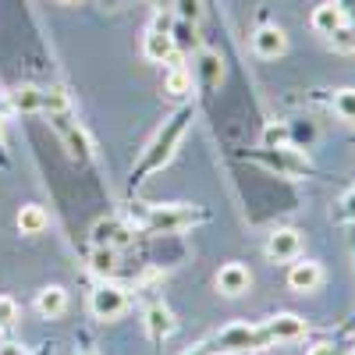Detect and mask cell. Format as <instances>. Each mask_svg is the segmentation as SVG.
Segmentation results:
<instances>
[{
    "label": "cell",
    "instance_id": "1",
    "mask_svg": "<svg viewBox=\"0 0 355 355\" xmlns=\"http://www.w3.org/2000/svg\"><path fill=\"white\" fill-rule=\"evenodd\" d=\"M266 345H274L270 334H266V323L263 327H249V323H231L214 338V352L220 355H242V352H263Z\"/></svg>",
    "mask_w": 355,
    "mask_h": 355
},
{
    "label": "cell",
    "instance_id": "2",
    "mask_svg": "<svg viewBox=\"0 0 355 355\" xmlns=\"http://www.w3.org/2000/svg\"><path fill=\"white\" fill-rule=\"evenodd\" d=\"M189 121H192V107H182V110H178V114L171 117V121H164L160 135L153 139L150 153H146V160H142V171H157L160 164H167V160L174 157V146L182 142V135H185Z\"/></svg>",
    "mask_w": 355,
    "mask_h": 355
},
{
    "label": "cell",
    "instance_id": "3",
    "mask_svg": "<svg viewBox=\"0 0 355 355\" xmlns=\"http://www.w3.org/2000/svg\"><path fill=\"white\" fill-rule=\"evenodd\" d=\"M89 309H93L96 320H117L125 309H128V295L121 284L114 281H103L93 288V295H89Z\"/></svg>",
    "mask_w": 355,
    "mask_h": 355
},
{
    "label": "cell",
    "instance_id": "4",
    "mask_svg": "<svg viewBox=\"0 0 355 355\" xmlns=\"http://www.w3.org/2000/svg\"><path fill=\"white\" fill-rule=\"evenodd\" d=\"M202 214H196V210H185V206H150V214H146V227L150 231H164V234H171V231H182V227H189V224H196Z\"/></svg>",
    "mask_w": 355,
    "mask_h": 355
},
{
    "label": "cell",
    "instance_id": "5",
    "mask_svg": "<svg viewBox=\"0 0 355 355\" xmlns=\"http://www.w3.org/2000/svg\"><path fill=\"white\" fill-rule=\"evenodd\" d=\"M302 252V234L295 227H277L270 239H266V256H270L274 263H288Z\"/></svg>",
    "mask_w": 355,
    "mask_h": 355
},
{
    "label": "cell",
    "instance_id": "6",
    "mask_svg": "<svg viewBox=\"0 0 355 355\" xmlns=\"http://www.w3.org/2000/svg\"><path fill=\"white\" fill-rule=\"evenodd\" d=\"M252 284V274L245 270L242 263H224L220 270H217V288L224 295H231V299H239V295H245Z\"/></svg>",
    "mask_w": 355,
    "mask_h": 355
},
{
    "label": "cell",
    "instance_id": "7",
    "mask_svg": "<svg viewBox=\"0 0 355 355\" xmlns=\"http://www.w3.org/2000/svg\"><path fill=\"white\" fill-rule=\"evenodd\" d=\"M132 242V231L117 220H96L93 224V249H117V245H128Z\"/></svg>",
    "mask_w": 355,
    "mask_h": 355
},
{
    "label": "cell",
    "instance_id": "8",
    "mask_svg": "<svg viewBox=\"0 0 355 355\" xmlns=\"http://www.w3.org/2000/svg\"><path fill=\"white\" fill-rule=\"evenodd\" d=\"M252 50L259 53V57H281L284 50H288V36H284V28H277V25H263L259 33L252 36Z\"/></svg>",
    "mask_w": 355,
    "mask_h": 355
},
{
    "label": "cell",
    "instance_id": "9",
    "mask_svg": "<svg viewBox=\"0 0 355 355\" xmlns=\"http://www.w3.org/2000/svg\"><path fill=\"white\" fill-rule=\"evenodd\" d=\"M142 53L150 57L153 64H164L174 57V40H171V28H150L142 40Z\"/></svg>",
    "mask_w": 355,
    "mask_h": 355
},
{
    "label": "cell",
    "instance_id": "10",
    "mask_svg": "<svg viewBox=\"0 0 355 355\" xmlns=\"http://www.w3.org/2000/svg\"><path fill=\"white\" fill-rule=\"evenodd\" d=\"M266 334H270V341H295L306 334V320L295 313H281L274 320H266Z\"/></svg>",
    "mask_w": 355,
    "mask_h": 355
},
{
    "label": "cell",
    "instance_id": "11",
    "mask_svg": "<svg viewBox=\"0 0 355 355\" xmlns=\"http://www.w3.org/2000/svg\"><path fill=\"white\" fill-rule=\"evenodd\" d=\"M68 309V291L61 288V284H50V288H43L40 295H36V313L43 316V320H57Z\"/></svg>",
    "mask_w": 355,
    "mask_h": 355
},
{
    "label": "cell",
    "instance_id": "12",
    "mask_svg": "<svg viewBox=\"0 0 355 355\" xmlns=\"http://www.w3.org/2000/svg\"><path fill=\"white\" fill-rule=\"evenodd\" d=\"M320 281H323L320 263H295L291 274H288V284H291L295 291H302V295H306V291H316Z\"/></svg>",
    "mask_w": 355,
    "mask_h": 355
},
{
    "label": "cell",
    "instance_id": "13",
    "mask_svg": "<svg viewBox=\"0 0 355 355\" xmlns=\"http://www.w3.org/2000/svg\"><path fill=\"white\" fill-rule=\"evenodd\" d=\"M53 125H57V132L64 135L71 157L85 160V157H89V139L82 135V128H78V125H68V114H53Z\"/></svg>",
    "mask_w": 355,
    "mask_h": 355
},
{
    "label": "cell",
    "instance_id": "14",
    "mask_svg": "<svg viewBox=\"0 0 355 355\" xmlns=\"http://www.w3.org/2000/svg\"><path fill=\"white\" fill-rule=\"evenodd\" d=\"M164 93L174 96V100H185V96L192 93V75H189V68H185L182 61H174V64L167 68V75H164Z\"/></svg>",
    "mask_w": 355,
    "mask_h": 355
},
{
    "label": "cell",
    "instance_id": "15",
    "mask_svg": "<svg viewBox=\"0 0 355 355\" xmlns=\"http://www.w3.org/2000/svg\"><path fill=\"white\" fill-rule=\"evenodd\" d=\"M146 331H150V338H153V341L171 338V334H174V316H171V309H167V306H160V302L146 309Z\"/></svg>",
    "mask_w": 355,
    "mask_h": 355
},
{
    "label": "cell",
    "instance_id": "16",
    "mask_svg": "<svg viewBox=\"0 0 355 355\" xmlns=\"http://www.w3.org/2000/svg\"><path fill=\"white\" fill-rule=\"evenodd\" d=\"M309 21H313V28H316L320 36H334L338 28L345 25V18H341V11H338L334 4H320V8L313 11V18H309Z\"/></svg>",
    "mask_w": 355,
    "mask_h": 355
},
{
    "label": "cell",
    "instance_id": "17",
    "mask_svg": "<svg viewBox=\"0 0 355 355\" xmlns=\"http://www.w3.org/2000/svg\"><path fill=\"white\" fill-rule=\"evenodd\" d=\"M46 224H50V217H46L43 206H21L18 210V231L21 234H40Z\"/></svg>",
    "mask_w": 355,
    "mask_h": 355
},
{
    "label": "cell",
    "instance_id": "18",
    "mask_svg": "<svg viewBox=\"0 0 355 355\" xmlns=\"http://www.w3.org/2000/svg\"><path fill=\"white\" fill-rule=\"evenodd\" d=\"M89 266H93V274L110 277V274L117 270V249H93V259H89Z\"/></svg>",
    "mask_w": 355,
    "mask_h": 355
},
{
    "label": "cell",
    "instance_id": "19",
    "mask_svg": "<svg viewBox=\"0 0 355 355\" xmlns=\"http://www.w3.org/2000/svg\"><path fill=\"white\" fill-rule=\"evenodd\" d=\"M11 103L18 110H40L43 107V93H40V89H33V85H21V89H15V93H11Z\"/></svg>",
    "mask_w": 355,
    "mask_h": 355
},
{
    "label": "cell",
    "instance_id": "20",
    "mask_svg": "<svg viewBox=\"0 0 355 355\" xmlns=\"http://www.w3.org/2000/svg\"><path fill=\"white\" fill-rule=\"evenodd\" d=\"M174 18L189 21V25H199L202 21V4L199 0H174Z\"/></svg>",
    "mask_w": 355,
    "mask_h": 355
},
{
    "label": "cell",
    "instance_id": "21",
    "mask_svg": "<svg viewBox=\"0 0 355 355\" xmlns=\"http://www.w3.org/2000/svg\"><path fill=\"white\" fill-rule=\"evenodd\" d=\"M171 40H174V50H192V46H199L196 25H189V21H178V28L171 33Z\"/></svg>",
    "mask_w": 355,
    "mask_h": 355
},
{
    "label": "cell",
    "instance_id": "22",
    "mask_svg": "<svg viewBox=\"0 0 355 355\" xmlns=\"http://www.w3.org/2000/svg\"><path fill=\"white\" fill-rule=\"evenodd\" d=\"M334 114L345 117V121H355V89H341V93H334Z\"/></svg>",
    "mask_w": 355,
    "mask_h": 355
},
{
    "label": "cell",
    "instance_id": "23",
    "mask_svg": "<svg viewBox=\"0 0 355 355\" xmlns=\"http://www.w3.org/2000/svg\"><path fill=\"white\" fill-rule=\"evenodd\" d=\"M199 71H202V82L206 85H217L220 82V57L217 53H202L199 57Z\"/></svg>",
    "mask_w": 355,
    "mask_h": 355
},
{
    "label": "cell",
    "instance_id": "24",
    "mask_svg": "<svg viewBox=\"0 0 355 355\" xmlns=\"http://www.w3.org/2000/svg\"><path fill=\"white\" fill-rule=\"evenodd\" d=\"M68 93L64 89H50V93H43V110H50V114H68Z\"/></svg>",
    "mask_w": 355,
    "mask_h": 355
},
{
    "label": "cell",
    "instance_id": "25",
    "mask_svg": "<svg viewBox=\"0 0 355 355\" xmlns=\"http://www.w3.org/2000/svg\"><path fill=\"white\" fill-rule=\"evenodd\" d=\"M331 43H334V50H341V53H355V25H341L338 33L331 36Z\"/></svg>",
    "mask_w": 355,
    "mask_h": 355
},
{
    "label": "cell",
    "instance_id": "26",
    "mask_svg": "<svg viewBox=\"0 0 355 355\" xmlns=\"http://www.w3.org/2000/svg\"><path fill=\"white\" fill-rule=\"evenodd\" d=\"M15 320H18V302L11 295H0V327H11Z\"/></svg>",
    "mask_w": 355,
    "mask_h": 355
},
{
    "label": "cell",
    "instance_id": "27",
    "mask_svg": "<svg viewBox=\"0 0 355 355\" xmlns=\"http://www.w3.org/2000/svg\"><path fill=\"white\" fill-rule=\"evenodd\" d=\"M334 8L341 11V18H345L348 25H355V0H334Z\"/></svg>",
    "mask_w": 355,
    "mask_h": 355
},
{
    "label": "cell",
    "instance_id": "28",
    "mask_svg": "<svg viewBox=\"0 0 355 355\" xmlns=\"http://www.w3.org/2000/svg\"><path fill=\"white\" fill-rule=\"evenodd\" d=\"M341 220H355V192H348L345 196V202H341V214H338Z\"/></svg>",
    "mask_w": 355,
    "mask_h": 355
},
{
    "label": "cell",
    "instance_id": "29",
    "mask_svg": "<svg viewBox=\"0 0 355 355\" xmlns=\"http://www.w3.org/2000/svg\"><path fill=\"white\" fill-rule=\"evenodd\" d=\"M309 355H348V348H338V345H313Z\"/></svg>",
    "mask_w": 355,
    "mask_h": 355
},
{
    "label": "cell",
    "instance_id": "30",
    "mask_svg": "<svg viewBox=\"0 0 355 355\" xmlns=\"http://www.w3.org/2000/svg\"><path fill=\"white\" fill-rule=\"evenodd\" d=\"M0 355H28V352H25V345H15V341H4V345H0Z\"/></svg>",
    "mask_w": 355,
    "mask_h": 355
},
{
    "label": "cell",
    "instance_id": "31",
    "mask_svg": "<svg viewBox=\"0 0 355 355\" xmlns=\"http://www.w3.org/2000/svg\"><path fill=\"white\" fill-rule=\"evenodd\" d=\"M185 355H217V352H214L210 345H196V348H189Z\"/></svg>",
    "mask_w": 355,
    "mask_h": 355
},
{
    "label": "cell",
    "instance_id": "32",
    "mask_svg": "<svg viewBox=\"0 0 355 355\" xmlns=\"http://www.w3.org/2000/svg\"><path fill=\"white\" fill-rule=\"evenodd\" d=\"M61 4H78V0H61Z\"/></svg>",
    "mask_w": 355,
    "mask_h": 355
},
{
    "label": "cell",
    "instance_id": "33",
    "mask_svg": "<svg viewBox=\"0 0 355 355\" xmlns=\"http://www.w3.org/2000/svg\"><path fill=\"white\" fill-rule=\"evenodd\" d=\"M82 355H93V352H82Z\"/></svg>",
    "mask_w": 355,
    "mask_h": 355
}]
</instances>
